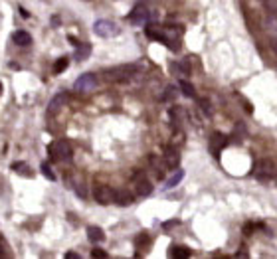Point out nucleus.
Instances as JSON below:
<instances>
[{
	"mask_svg": "<svg viewBox=\"0 0 277 259\" xmlns=\"http://www.w3.org/2000/svg\"><path fill=\"white\" fill-rule=\"evenodd\" d=\"M48 152H50V159H52V161H58V163L69 161V159H71V144H69L68 141L60 139V141H54V142L48 146Z\"/></svg>",
	"mask_w": 277,
	"mask_h": 259,
	"instance_id": "f257e3e1",
	"label": "nucleus"
},
{
	"mask_svg": "<svg viewBox=\"0 0 277 259\" xmlns=\"http://www.w3.org/2000/svg\"><path fill=\"white\" fill-rule=\"evenodd\" d=\"M137 66L135 64H125V66H117V68H111V70H107L105 71V75H107V79H111V81H129L135 73H137Z\"/></svg>",
	"mask_w": 277,
	"mask_h": 259,
	"instance_id": "f03ea898",
	"label": "nucleus"
},
{
	"mask_svg": "<svg viewBox=\"0 0 277 259\" xmlns=\"http://www.w3.org/2000/svg\"><path fill=\"white\" fill-rule=\"evenodd\" d=\"M93 32L99 38H115V36H119V26L111 20H97L93 24Z\"/></svg>",
	"mask_w": 277,
	"mask_h": 259,
	"instance_id": "7ed1b4c3",
	"label": "nucleus"
},
{
	"mask_svg": "<svg viewBox=\"0 0 277 259\" xmlns=\"http://www.w3.org/2000/svg\"><path fill=\"white\" fill-rule=\"evenodd\" d=\"M97 87V77H95V73H83V75H79L77 79H75V83H73V89L77 91V93H89V91H93Z\"/></svg>",
	"mask_w": 277,
	"mask_h": 259,
	"instance_id": "20e7f679",
	"label": "nucleus"
},
{
	"mask_svg": "<svg viewBox=\"0 0 277 259\" xmlns=\"http://www.w3.org/2000/svg\"><path fill=\"white\" fill-rule=\"evenodd\" d=\"M93 198H95L97 204H101V206H109V204L115 202V192H113L107 184H97V186L93 188Z\"/></svg>",
	"mask_w": 277,
	"mask_h": 259,
	"instance_id": "39448f33",
	"label": "nucleus"
},
{
	"mask_svg": "<svg viewBox=\"0 0 277 259\" xmlns=\"http://www.w3.org/2000/svg\"><path fill=\"white\" fill-rule=\"evenodd\" d=\"M147 18H149V8H147V4H143V2H138V4L131 10V14H129V20H131L133 24H145Z\"/></svg>",
	"mask_w": 277,
	"mask_h": 259,
	"instance_id": "423d86ee",
	"label": "nucleus"
},
{
	"mask_svg": "<svg viewBox=\"0 0 277 259\" xmlns=\"http://www.w3.org/2000/svg\"><path fill=\"white\" fill-rule=\"evenodd\" d=\"M255 170H257L255 174H257L259 180H269V178H273L277 174V168H275V165L271 161H261Z\"/></svg>",
	"mask_w": 277,
	"mask_h": 259,
	"instance_id": "0eeeda50",
	"label": "nucleus"
},
{
	"mask_svg": "<svg viewBox=\"0 0 277 259\" xmlns=\"http://www.w3.org/2000/svg\"><path fill=\"white\" fill-rule=\"evenodd\" d=\"M145 34H147L151 40H159V42H162L164 46H168L170 49H176V46H172V42L168 40V36H164V34L161 32V28H157V26H149V28H145Z\"/></svg>",
	"mask_w": 277,
	"mask_h": 259,
	"instance_id": "6e6552de",
	"label": "nucleus"
},
{
	"mask_svg": "<svg viewBox=\"0 0 277 259\" xmlns=\"http://www.w3.org/2000/svg\"><path fill=\"white\" fill-rule=\"evenodd\" d=\"M162 161H164V165H166L168 168H176L178 163H180V154H178L176 148L168 146V148L164 150V154H162Z\"/></svg>",
	"mask_w": 277,
	"mask_h": 259,
	"instance_id": "1a4fd4ad",
	"label": "nucleus"
},
{
	"mask_svg": "<svg viewBox=\"0 0 277 259\" xmlns=\"http://www.w3.org/2000/svg\"><path fill=\"white\" fill-rule=\"evenodd\" d=\"M68 101H69V95H68L66 91L58 93V95H56V97H54V99L50 101V105H48V111H50V113H58V111H60V109H62V107L66 105Z\"/></svg>",
	"mask_w": 277,
	"mask_h": 259,
	"instance_id": "9d476101",
	"label": "nucleus"
},
{
	"mask_svg": "<svg viewBox=\"0 0 277 259\" xmlns=\"http://www.w3.org/2000/svg\"><path fill=\"white\" fill-rule=\"evenodd\" d=\"M226 144H228V139L222 133H214L212 135V139H210V150H212V154H218Z\"/></svg>",
	"mask_w": 277,
	"mask_h": 259,
	"instance_id": "9b49d317",
	"label": "nucleus"
},
{
	"mask_svg": "<svg viewBox=\"0 0 277 259\" xmlns=\"http://www.w3.org/2000/svg\"><path fill=\"white\" fill-rule=\"evenodd\" d=\"M87 237L91 243H101L105 239V234L99 226H87Z\"/></svg>",
	"mask_w": 277,
	"mask_h": 259,
	"instance_id": "f8f14e48",
	"label": "nucleus"
},
{
	"mask_svg": "<svg viewBox=\"0 0 277 259\" xmlns=\"http://www.w3.org/2000/svg\"><path fill=\"white\" fill-rule=\"evenodd\" d=\"M91 56V44H77L75 46V54H73V60L77 62H83Z\"/></svg>",
	"mask_w": 277,
	"mask_h": 259,
	"instance_id": "ddd939ff",
	"label": "nucleus"
},
{
	"mask_svg": "<svg viewBox=\"0 0 277 259\" xmlns=\"http://www.w3.org/2000/svg\"><path fill=\"white\" fill-rule=\"evenodd\" d=\"M135 186H137V194H138V196H143V198L149 196V194L153 192V184H151L147 178H143V176H138V180H137Z\"/></svg>",
	"mask_w": 277,
	"mask_h": 259,
	"instance_id": "4468645a",
	"label": "nucleus"
},
{
	"mask_svg": "<svg viewBox=\"0 0 277 259\" xmlns=\"http://www.w3.org/2000/svg\"><path fill=\"white\" fill-rule=\"evenodd\" d=\"M133 202H135V198H133V194L129 190L115 192V204H119V206H131Z\"/></svg>",
	"mask_w": 277,
	"mask_h": 259,
	"instance_id": "2eb2a0df",
	"label": "nucleus"
},
{
	"mask_svg": "<svg viewBox=\"0 0 277 259\" xmlns=\"http://www.w3.org/2000/svg\"><path fill=\"white\" fill-rule=\"evenodd\" d=\"M12 40H14V44H18V46H30V44H32V36H30L28 32H24V30L14 32V34H12Z\"/></svg>",
	"mask_w": 277,
	"mask_h": 259,
	"instance_id": "dca6fc26",
	"label": "nucleus"
},
{
	"mask_svg": "<svg viewBox=\"0 0 277 259\" xmlns=\"http://www.w3.org/2000/svg\"><path fill=\"white\" fill-rule=\"evenodd\" d=\"M182 178H184V170H182V168H178V170H176V172H174L170 178H166V182H164V188H166V190L174 188L176 184H180V180H182Z\"/></svg>",
	"mask_w": 277,
	"mask_h": 259,
	"instance_id": "f3484780",
	"label": "nucleus"
},
{
	"mask_svg": "<svg viewBox=\"0 0 277 259\" xmlns=\"http://www.w3.org/2000/svg\"><path fill=\"white\" fill-rule=\"evenodd\" d=\"M12 170H14L16 174L26 176V178H32V176H34V172H30V166H28L26 163H14V165H12Z\"/></svg>",
	"mask_w": 277,
	"mask_h": 259,
	"instance_id": "a211bd4d",
	"label": "nucleus"
},
{
	"mask_svg": "<svg viewBox=\"0 0 277 259\" xmlns=\"http://www.w3.org/2000/svg\"><path fill=\"white\" fill-rule=\"evenodd\" d=\"M170 255L174 259H180V257H190V249L188 247H184V245H174L170 249Z\"/></svg>",
	"mask_w": 277,
	"mask_h": 259,
	"instance_id": "6ab92c4d",
	"label": "nucleus"
},
{
	"mask_svg": "<svg viewBox=\"0 0 277 259\" xmlns=\"http://www.w3.org/2000/svg\"><path fill=\"white\" fill-rule=\"evenodd\" d=\"M178 87H180V91L186 95V97H194V87H192V83H188L186 79H180Z\"/></svg>",
	"mask_w": 277,
	"mask_h": 259,
	"instance_id": "aec40b11",
	"label": "nucleus"
},
{
	"mask_svg": "<svg viewBox=\"0 0 277 259\" xmlns=\"http://www.w3.org/2000/svg\"><path fill=\"white\" fill-rule=\"evenodd\" d=\"M68 66H69V60H68V58H60V60L56 62V66H54V73H62Z\"/></svg>",
	"mask_w": 277,
	"mask_h": 259,
	"instance_id": "412c9836",
	"label": "nucleus"
},
{
	"mask_svg": "<svg viewBox=\"0 0 277 259\" xmlns=\"http://www.w3.org/2000/svg\"><path fill=\"white\" fill-rule=\"evenodd\" d=\"M40 168H42V174H44L46 178H48V180H56V174L52 172V168H50V165H48V163H42V166H40Z\"/></svg>",
	"mask_w": 277,
	"mask_h": 259,
	"instance_id": "4be33fe9",
	"label": "nucleus"
},
{
	"mask_svg": "<svg viewBox=\"0 0 277 259\" xmlns=\"http://www.w3.org/2000/svg\"><path fill=\"white\" fill-rule=\"evenodd\" d=\"M174 95H176V89L172 85H168L166 87V93L162 95V101H170V99H174Z\"/></svg>",
	"mask_w": 277,
	"mask_h": 259,
	"instance_id": "5701e85b",
	"label": "nucleus"
},
{
	"mask_svg": "<svg viewBox=\"0 0 277 259\" xmlns=\"http://www.w3.org/2000/svg\"><path fill=\"white\" fill-rule=\"evenodd\" d=\"M91 255H93V257H107V253L103 249H93V251H91Z\"/></svg>",
	"mask_w": 277,
	"mask_h": 259,
	"instance_id": "b1692460",
	"label": "nucleus"
},
{
	"mask_svg": "<svg viewBox=\"0 0 277 259\" xmlns=\"http://www.w3.org/2000/svg\"><path fill=\"white\" fill-rule=\"evenodd\" d=\"M4 249H6V241H4V235L0 234V253H4Z\"/></svg>",
	"mask_w": 277,
	"mask_h": 259,
	"instance_id": "393cba45",
	"label": "nucleus"
},
{
	"mask_svg": "<svg viewBox=\"0 0 277 259\" xmlns=\"http://www.w3.org/2000/svg\"><path fill=\"white\" fill-rule=\"evenodd\" d=\"M66 259H79V255L73 253V251H69V253H66Z\"/></svg>",
	"mask_w": 277,
	"mask_h": 259,
	"instance_id": "a878e982",
	"label": "nucleus"
},
{
	"mask_svg": "<svg viewBox=\"0 0 277 259\" xmlns=\"http://www.w3.org/2000/svg\"><path fill=\"white\" fill-rule=\"evenodd\" d=\"M18 12H20V14H22V16H24V18H30V14H28V12H26V10H24V8H20V10H18Z\"/></svg>",
	"mask_w": 277,
	"mask_h": 259,
	"instance_id": "bb28decb",
	"label": "nucleus"
},
{
	"mask_svg": "<svg viewBox=\"0 0 277 259\" xmlns=\"http://www.w3.org/2000/svg\"><path fill=\"white\" fill-rule=\"evenodd\" d=\"M273 47H275V51H277V40H273Z\"/></svg>",
	"mask_w": 277,
	"mask_h": 259,
	"instance_id": "cd10ccee",
	"label": "nucleus"
},
{
	"mask_svg": "<svg viewBox=\"0 0 277 259\" xmlns=\"http://www.w3.org/2000/svg\"><path fill=\"white\" fill-rule=\"evenodd\" d=\"M0 95H2V83H0Z\"/></svg>",
	"mask_w": 277,
	"mask_h": 259,
	"instance_id": "c85d7f7f",
	"label": "nucleus"
}]
</instances>
